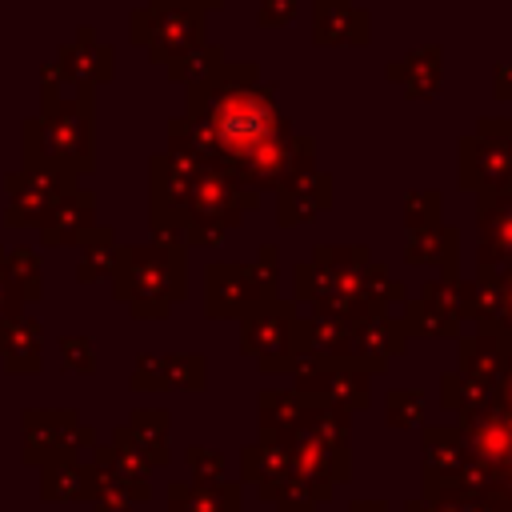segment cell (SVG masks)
<instances>
[{"instance_id":"obj_20","label":"cell","mask_w":512,"mask_h":512,"mask_svg":"<svg viewBox=\"0 0 512 512\" xmlns=\"http://www.w3.org/2000/svg\"><path fill=\"white\" fill-rule=\"evenodd\" d=\"M172 512H240L236 484H172Z\"/></svg>"},{"instance_id":"obj_17","label":"cell","mask_w":512,"mask_h":512,"mask_svg":"<svg viewBox=\"0 0 512 512\" xmlns=\"http://www.w3.org/2000/svg\"><path fill=\"white\" fill-rule=\"evenodd\" d=\"M404 260L412 268H424V264H440L444 280H460V232L452 224H428V228H412L408 232V248H404Z\"/></svg>"},{"instance_id":"obj_10","label":"cell","mask_w":512,"mask_h":512,"mask_svg":"<svg viewBox=\"0 0 512 512\" xmlns=\"http://www.w3.org/2000/svg\"><path fill=\"white\" fill-rule=\"evenodd\" d=\"M328 208H332V176L320 168H308L276 188V224L280 228H300Z\"/></svg>"},{"instance_id":"obj_11","label":"cell","mask_w":512,"mask_h":512,"mask_svg":"<svg viewBox=\"0 0 512 512\" xmlns=\"http://www.w3.org/2000/svg\"><path fill=\"white\" fill-rule=\"evenodd\" d=\"M420 480L424 488L420 492H432V488H448V484H460V472H464V436L456 424H428L420 432Z\"/></svg>"},{"instance_id":"obj_21","label":"cell","mask_w":512,"mask_h":512,"mask_svg":"<svg viewBox=\"0 0 512 512\" xmlns=\"http://www.w3.org/2000/svg\"><path fill=\"white\" fill-rule=\"evenodd\" d=\"M484 400H492V388L488 384H480V380H472V376H464L456 368L440 376V404H444V412L464 416V412L480 408Z\"/></svg>"},{"instance_id":"obj_27","label":"cell","mask_w":512,"mask_h":512,"mask_svg":"<svg viewBox=\"0 0 512 512\" xmlns=\"http://www.w3.org/2000/svg\"><path fill=\"white\" fill-rule=\"evenodd\" d=\"M188 464H192L200 484H220L224 480V460L216 452H208V448H188Z\"/></svg>"},{"instance_id":"obj_28","label":"cell","mask_w":512,"mask_h":512,"mask_svg":"<svg viewBox=\"0 0 512 512\" xmlns=\"http://www.w3.org/2000/svg\"><path fill=\"white\" fill-rule=\"evenodd\" d=\"M256 16H260L264 28H280V24H288L296 16V0H260Z\"/></svg>"},{"instance_id":"obj_4","label":"cell","mask_w":512,"mask_h":512,"mask_svg":"<svg viewBox=\"0 0 512 512\" xmlns=\"http://www.w3.org/2000/svg\"><path fill=\"white\" fill-rule=\"evenodd\" d=\"M456 180L476 196H512V116H480L456 144Z\"/></svg>"},{"instance_id":"obj_1","label":"cell","mask_w":512,"mask_h":512,"mask_svg":"<svg viewBox=\"0 0 512 512\" xmlns=\"http://www.w3.org/2000/svg\"><path fill=\"white\" fill-rule=\"evenodd\" d=\"M172 152L208 160L252 192H276L316 168V144L292 132L276 84H264L252 64L224 60L188 84V116L172 124Z\"/></svg>"},{"instance_id":"obj_29","label":"cell","mask_w":512,"mask_h":512,"mask_svg":"<svg viewBox=\"0 0 512 512\" xmlns=\"http://www.w3.org/2000/svg\"><path fill=\"white\" fill-rule=\"evenodd\" d=\"M496 288H500V320L512 332V264L496 272Z\"/></svg>"},{"instance_id":"obj_15","label":"cell","mask_w":512,"mask_h":512,"mask_svg":"<svg viewBox=\"0 0 512 512\" xmlns=\"http://www.w3.org/2000/svg\"><path fill=\"white\" fill-rule=\"evenodd\" d=\"M264 300L252 264H212L208 268V312L212 316H244Z\"/></svg>"},{"instance_id":"obj_22","label":"cell","mask_w":512,"mask_h":512,"mask_svg":"<svg viewBox=\"0 0 512 512\" xmlns=\"http://www.w3.org/2000/svg\"><path fill=\"white\" fill-rule=\"evenodd\" d=\"M404 512H488V504L468 492L464 484H448V488H432V492H420L404 504Z\"/></svg>"},{"instance_id":"obj_32","label":"cell","mask_w":512,"mask_h":512,"mask_svg":"<svg viewBox=\"0 0 512 512\" xmlns=\"http://www.w3.org/2000/svg\"><path fill=\"white\" fill-rule=\"evenodd\" d=\"M348 512H388V504L384 500H356Z\"/></svg>"},{"instance_id":"obj_6","label":"cell","mask_w":512,"mask_h":512,"mask_svg":"<svg viewBox=\"0 0 512 512\" xmlns=\"http://www.w3.org/2000/svg\"><path fill=\"white\" fill-rule=\"evenodd\" d=\"M288 376H292V392L312 396V400H328V404L344 408L348 416L364 412L372 404V376L352 360H324V356L300 348Z\"/></svg>"},{"instance_id":"obj_12","label":"cell","mask_w":512,"mask_h":512,"mask_svg":"<svg viewBox=\"0 0 512 512\" xmlns=\"http://www.w3.org/2000/svg\"><path fill=\"white\" fill-rule=\"evenodd\" d=\"M312 40L324 48L368 44L372 16L352 0H312Z\"/></svg>"},{"instance_id":"obj_31","label":"cell","mask_w":512,"mask_h":512,"mask_svg":"<svg viewBox=\"0 0 512 512\" xmlns=\"http://www.w3.org/2000/svg\"><path fill=\"white\" fill-rule=\"evenodd\" d=\"M492 88H496V96H500V100H512V60H508V64H496Z\"/></svg>"},{"instance_id":"obj_3","label":"cell","mask_w":512,"mask_h":512,"mask_svg":"<svg viewBox=\"0 0 512 512\" xmlns=\"http://www.w3.org/2000/svg\"><path fill=\"white\" fill-rule=\"evenodd\" d=\"M464 472L460 484L476 492L488 512H512V412L492 400L460 416Z\"/></svg>"},{"instance_id":"obj_13","label":"cell","mask_w":512,"mask_h":512,"mask_svg":"<svg viewBox=\"0 0 512 512\" xmlns=\"http://www.w3.org/2000/svg\"><path fill=\"white\" fill-rule=\"evenodd\" d=\"M196 48H204V12L188 4H156L152 52L164 60H180Z\"/></svg>"},{"instance_id":"obj_18","label":"cell","mask_w":512,"mask_h":512,"mask_svg":"<svg viewBox=\"0 0 512 512\" xmlns=\"http://www.w3.org/2000/svg\"><path fill=\"white\" fill-rule=\"evenodd\" d=\"M388 80L404 88L408 100H432L444 80V48L440 44H420L404 60L388 68Z\"/></svg>"},{"instance_id":"obj_33","label":"cell","mask_w":512,"mask_h":512,"mask_svg":"<svg viewBox=\"0 0 512 512\" xmlns=\"http://www.w3.org/2000/svg\"><path fill=\"white\" fill-rule=\"evenodd\" d=\"M156 4H188V8H216L220 0H156Z\"/></svg>"},{"instance_id":"obj_7","label":"cell","mask_w":512,"mask_h":512,"mask_svg":"<svg viewBox=\"0 0 512 512\" xmlns=\"http://www.w3.org/2000/svg\"><path fill=\"white\" fill-rule=\"evenodd\" d=\"M464 324V280H428L416 300L400 304V332L420 340H448Z\"/></svg>"},{"instance_id":"obj_19","label":"cell","mask_w":512,"mask_h":512,"mask_svg":"<svg viewBox=\"0 0 512 512\" xmlns=\"http://www.w3.org/2000/svg\"><path fill=\"white\" fill-rule=\"evenodd\" d=\"M300 348H308L324 360H348L352 356V320L312 308V316H300Z\"/></svg>"},{"instance_id":"obj_25","label":"cell","mask_w":512,"mask_h":512,"mask_svg":"<svg viewBox=\"0 0 512 512\" xmlns=\"http://www.w3.org/2000/svg\"><path fill=\"white\" fill-rule=\"evenodd\" d=\"M272 504H276V512H316V492L300 480V476H284V484L276 488V496H272Z\"/></svg>"},{"instance_id":"obj_9","label":"cell","mask_w":512,"mask_h":512,"mask_svg":"<svg viewBox=\"0 0 512 512\" xmlns=\"http://www.w3.org/2000/svg\"><path fill=\"white\" fill-rule=\"evenodd\" d=\"M512 264V196H476V268Z\"/></svg>"},{"instance_id":"obj_30","label":"cell","mask_w":512,"mask_h":512,"mask_svg":"<svg viewBox=\"0 0 512 512\" xmlns=\"http://www.w3.org/2000/svg\"><path fill=\"white\" fill-rule=\"evenodd\" d=\"M492 396H496V404H500V408H508V412H512V360H508V368L500 372V380H496Z\"/></svg>"},{"instance_id":"obj_2","label":"cell","mask_w":512,"mask_h":512,"mask_svg":"<svg viewBox=\"0 0 512 512\" xmlns=\"http://www.w3.org/2000/svg\"><path fill=\"white\" fill-rule=\"evenodd\" d=\"M292 284V304H312L316 312H336L344 320L408 300L404 284H396L364 244H316L312 260L292 268Z\"/></svg>"},{"instance_id":"obj_16","label":"cell","mask_w":512,"mask_h":512,"mask_svg":"<svg viewBox=\"0 0 512 512\" xmlns=\"http://www.w3.org/2000/svg\"><path fill=\"white\" fill-rule=\"evenodd\" d=\"M240 472H244V480H248V484H256L260 500H272V496H276V488L284 484V476L292 472L288 444H284L280 436L260 432V436H256V444H248V448L240 452Z\"/></svg>"},{"instance_id":"obj_5","label":"cell","mask_w":512,"mask_h":512,"mask_svg":"<svg viewBox=\"0 0 512 512\" xmlns=\"http://www.w3.org/2000/svg\"><path fill=\"white\" fill-rule=\"evenodd\" d=\"M240 348L248 356H256L260 372L276 376V372H288L296 352H300V312L292 300H260L256 308H248L240 316Z\"/></svg>"},{"instance_id":"obj_26","label":"cell","mask_w":512,"mask_h":512,"mask_svg":"<svg viewBox=\"0 0 512 512\" xmlns=\"http://www.w3.org/2000/svg\"><path fill=\"white\" fill-rule=\"evenodd\" d=\"M280 252H276V244H264L260 248V256H256V264H252V276H256V284H260V292H264V300H272L276 296V272H280V260H276Z\"/></svg>"},{"instance_id":"obj_8","label":"cell","mask_w":512,"mask_h":512,"mask_svg":"<svg viewBox=\"0 0 512 512\" xmlns=\"http://www.w3.org/2000/svg\"><path fill=\"white\" fill-rule=\"evenodd\" d=\"M408 344V336L400 332V320L380 308V312H364L352 320V364H360L368 376L372 372H384L392 356H400Z\"/></svg>"},{"instance_id":"obj_23","label":"cell","mask_w":512,"mask_h":512,"mask_svg":"<svg viewBox=\"0 0 512 512\" xmlns=\"http://www.w3.org/2000/svg\"><path fill=\"white\" fill-rule=\"evenodd\" d=\"M384 420L392 428H416L424 420V392L420 388H392L384 396Z\"/></svg>"},{"instance_id":"obj_14","label":"cell","mask_w":512,"mask_h":512,"mask_svg":"<svg viewBox=\"0 0 512 512\" xmlns=\"http://www.w3.org/2000/svg\"><path fill=\"white\" fill-rule=\"evenodd\" d=\"M508 360H512V332L508 328H496V332L476 328V336H460V344H456V372H464L488 388H496Z\"/></svg>"},{"instance_id":"obj_24","label":"cell","mask_w":512,"mask_h":512,"mask_svg":"<svg viewBox=\"0 0 512 512\" xmlns=\"http://www.w3.org/2000/svg\"><path fill=\"white\" fill-rule=\"evenodd\" d=\"M440 208H444V196H440L436 188L408 192V200H404V224H408V232H412V228L440 224Z\"/></svg>"}]
</instances>
